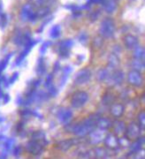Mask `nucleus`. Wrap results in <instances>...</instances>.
Instances as JSON below:
<instances>
[{
	"mask_svg": "<svg viewBox=\"0 0 145 159\" xmlns=\"http://www.w3.org/2000/svg\"><path fill=\"white\" fill-rule=\"evenodd\" d=\"M89 100V95L85 90L75 91L71 97L70 104L73 109H82L85 107Z\"/></svg>",
	"mask_w": 145,
	"mask_h": 159,
	"instance_id": "20e7f679",
	"label": "nucleus"
},
{
	"mask_svg": "<svg viewBox=\"0 0 145 159\" xmlns=\"http://www.w3.org/2000/svg\"><path fill=\"white\" fill-rule=\"evenodd\" d=\"M23 102H24V97L21 95L18 96L15 100V103L17 106H23Z\"/></svg>",
	"mask_w": 145,
	"mask_h": 159,
	"instance_id": "3c124183",
	"label": "nucleus"
},
{
	"mask_svg": "<svg viewBox=\"0 0 145 159\" xmlns=\"http://www.w3.org/2000/svg\"><path fill=\"white\" fill-rule=\"evenodd\" d=\"M131 66L132 69L134 70H138L140 72H143L145 68V63L143 60H138V59H134L131 62Z\"/></svg>",
	"mask_w": 145,
	"mask_h": 159,
	"instance_id": "4c0bfd02",
	"label": "nucleus"
},
{
	"mask_svg": "<svg viewBox=\"0 0 145 159\" xmlns=\"http://www.w3.org/2000/svg\"><path fill=\"white\" fill-rule=\"evenodd\" d=\"M53 20V16H50V15H49L48 17H46L45 19H44V20H43V22H42V24L40 25L39 29H38V30H37V33H42L44 30L45 27L49 24V23L51 21Z\"/></svg>",
	"mask_w": 145,
	"mask_h": 159,
	"instance_id": "a19ab883",
	"label": "nucleus"
},
{
	"mask_svg": "<svg viewBox=\"0 0 145 159\" xmlns=\"http://www.w3.org/2000/svg\"><path fill=\"white\" fill-rule=\"evenodd\" d=\"M100 14L101 13L99 10H95V11H91L89 15V20H90L91 22H95V21H96V20H98V18H99V16H100Z\"/></svg>",
	"mask_w": 145,
	"mask_h": 159,
	"instance_id": "c03bdc74",
	"label": "nucleus"
},
{
	"mask_svg": "<svg viewBox=\"0 0 145 159\" xmlns=\"http://www.w3.org/2000/svg\"><path fill=\"white\" fill-rule=\"evenodd\" d=\"M119 65H120L119 56L113 52L110 53L107 58V67L110 70H114V69H117Z\"/></svg>",
	"mask_w": 145,
	"mask_h": 159,
	"instance_id": "a878e982",
	"label": "nucleus"
},
{
	"mask_svg": "<svg viewBox=\"0 0 145 159\" xmlns=\"http://www.w3.org/2000/svg\"><path fill=\"white\" fill-rule=\"evenodd\" d=\"M99 117L100 115L98 113H92L83 119V120L75 124H67L65 125V128L67 132L72 133V134L78 138H85L96 128V124Z\"/></svg>",
	"mask_w": 145,
	"mask_h": 159,
	"instance_id": "f257e3e1",
	"label": "nucleus"
},
{
	"mask_svg": "<svg viewBox=\"0 0 145 159\" xmlns=\"http://www.w3.org/2000/svg\"><path fill=\"white\" fill-rule=\"evenodd\" d=\"M6 120V118L3 115V114H1L0 113V124H3L5 121Z\"/></svg>",
	"mask_w": 145,
	"mask_h": 159,
	"instance_id": "6e6d98bb",
	"label": "nucleus"
},
{
	"mask_svg": "<svg viewBox=\"0 0 145 159\" xmlns=\"http://www.w3.org/2000/svg\"><path fill=\"white\" fill-rule=\"evenodd\" d=\"M32 38L31 36V32L29 30H21V29H18L15 30L14 34L12 35V43L15 44L16 46L21 47L24 46V44Z\"/></svg>",
	"mask_w": 145,
	"mask_h": 159,
	"instance_id": "6e6552de",
	"label": "nucleus"
},
{
	"mask_svg": "<svg viewBox=\"0 0 145 159\" xmlns=\"http://www.w3.org/2000/svg\"><path fill=\"white\" fill-rule=\"evenodd\" d=\"M143 130L138 123L132 121L130 122L129 125H127L126 127V132H125V135L130 139L131 141H134L135 139H137L138 137L142 135V131Z\"/></svg>",
	"mask_w": 145,
	"mask_h": 159,
	"instance_id": "ddd939ff",
	"label": "nucleus"
},
{
	"mask_svg": "<svg viewBox=\"0 0 145 159\" xmlns=\"http://www.w3.org/2000/svg\"><path fill=\"white\" fill-rule=\"evenodd\" d=\"M92 79V72L89 67L79 70L73 77V84L76 86H82L88 84Z\"/></svg>",
	"mask_w": 145,
	"mask_h": 159,
	"instance_id": "0eeeda50",
	"label": "nucleus"
},
{
	"mask_svg": "<svg viewBox=\"0 0 145 159\" xmlns=\"http://www.w3.org/2000/svg\"><path fill=\"white\" fill-rule=\"evenodd\" d=\"M57 120L58 122L62 125H67L71 123L73 118V112L70 108L68 107H60L57 111L56 113Z\"/></svg>",
	"mask_w": 145,
	"mask_h": 159,
	"instance_id": "1a4fd4ad",
	"label": "nucleus"
},
{
	"mask_svg": "<svg viewBox=\"0 0 145 159\" xmlns=\"http://www.w3.org/2000/svg\"><path fill=\"white\" fill-rule=\"evenodd\" d=\"M112 122L111 121V119L106 118V117H101L100 116L98 120H97L96 128L107 132L110 128H112Z\"/></svg>",
	"mask_w": 145,
	"mask_h": 159,
	"instance_id": "bb28decb",
	"label": "nucleus"
},
{
	"mask_svg": "<svg viewBox=\"0 0 145 159\" xmlns=\"http://www.w3.org/2000/svg\"><path fill=\"white\" fill-rule=\"evenodd\" d=\"M103 44H104V38H102L101 36L95 37L93 40V45L96 48H100Z\"/></svg>",
	"mask_w": 145,
	"mask_h": 159,
	"instance_id": "de8ad7c7",
	"label": "nucleus"
},
{
	"mask_svg": "<svg viewBox=\"0 0 145 159\" xmlns=\"http://www.w3.org/2000/svg\"><path fill=\"white\" fill-rule=\"evenodd\" d=\"M1 101L3 102V104H5V105L7 104L8 102L11 101V97H10V95L7 94V93H5L3 97H2V99H1Z\"/></svg>",
	"mask_w": 145,
	"mask_h": 159,
	"instance_id": "8fccbe9b",
	"label": "nucleus"
},
{
	"mask_svg": "<svg viewBox=\"0 0 145 159\" xmlns=\"http://www.w3.org/2000/svg\"><path fill=\"white\" fill-rule=\"evenodd\" d=\"M44 146H43L40 142L29 140L25 144V150L28 154L32 157H40L44 152Z\"/></svg>",
	"mask_w": 145,
	"mask_h": 159,
	"instance_id": "9d476101",
	"label": "nucleus"
},
{
	"mask_svg": "<svg viewBox=\"0 0 145 159\" xmlns=\"http://www.w3.org/2000/svg\"><path fill=\"white\" fill-rule=\"evenodd\" d=\"M137 121H138V124L140 126L144 129L145 126V112L144 111H139V113L137 114Z\"/></svg>",
	"mask_w": 145,
	"mask_h": 159,
	"instance_id": "79ce46f5",
	"label": "nucleus"
},
{
	"mask_svg": "<svg viewBox=\"0 0 145 159\" xmlns=\"http://www.w3.org/2000/svg\"><path fill=\"white\" fill-rule=\"evenodd\" d=\"M61 65H60V63L58 62V61H57V62L54 63V65H53V72H52V74H58V72H60L61 71Z\"/></svg>",
	"mask_w": 145,
	"mask_h": 159,
	"instance_id": "09e8293b",
	"label": "nucleus"
},
{
	"mask_svg": "<svg viewBox=\"0 0 145 159\" xmlns=\"http://www.w3.org/2000/svg\"><path fill=\"white\" fill-rule=\"evenodd\" d=\"M13 55H14V52H10L6 56H5V57L0 61V75L3 74L4 71L6 70V67L8 66V65L10 64V61L13 57Z\"/></svg>",
	"mask_w": 145,
	"mask_h": 159,
	"instance_id": "473e14b6",
	"label": "nucleus"
},
{
	"mask_svg": "<svg viewBox=\"0 0 145 159\" xmlns=\"http://www.w3.org/2000/svg\"><path fill=\"white\" fill-rule=\"evenodd\" d=\"M116 25L111 17L105 18L100 23L99 26V34L104 39H112L115 35Z\"/></svg>",
	"mask_w": 145,
	"mask_h": 159,
	"instance_id": "f03ea898",
	"label": "nucleus"
},
{
	"mask_svg": "<svg viewBox=\"0 0 145 159\" xmlns=\"http://www.w3.org/2000/svg\"><path fill=\"white\" fill-rule=\"evenodd\" d=\"M19 76H20L19 72H14L13 74H12L11 76L8 78V83H9V86L13 85L17 80H18V79H19Z\"/></svg>",
	"mask_w": 145,
	"mask_h": 159,
	"instance_id": "49530a36",
	"label": "nucleus"
},
{
	"mask_svg": "<svg viewBox=\"0 0 145 159\" xmlns=\"http://www.w3.org/2000/svg\"><path fill=\"white\" fill-rule=\"evenodd\" d=\"M112 127L114 134H116L117 136H121L123 134H125L127 124L122 120H119L118 119L114 122H112Z\"/></svg>",
	"mask_w": 145,
	"mask_h": 159,
	"instance_id": "5701e85b",
	"label": "nucleus"
},
{
	"mask_svg": "<svg viewBox=\"0 0 145 159\" xmlns=\"http://www.w3.org/2000/svg\"><path fill=\"white\" fill-rule=\"evenodd\" d=\"M118 142H119V148L126 149V148H129V145L131 143V140L129 139L125 134H123L121 136H119Z\"/></svg>",
	"mask_w": 145,
	"mask_h": 159,
	"instance_id": "e433bc0d",
	"label": "nucleus"
},
{
	"mask_svg": "<svg viewBox=\"0 0 145 159\" xmlns=\"http://www.w3.org/2000/svg\"><path fill=\"white\" fill-rule=\"evenodd\" d=\"M31 139L40 142L43 146L46 147L49 144V140L47 139L46 134L43 130H35L31 134Z\"/></svg>",
	"mask_w": 145,
	"mask_h": 159,
	"instance_id": "4be33fe9",
	"label": "nucleus"
},
{
	"mask_svg": "<svg viewBox=\"0 0 145 159\" xmlns=\"http://www.w3.org/2000/svg\"><path fill=\"white\" fill-rule=\"evenodd\" d=\"M112 71V70H111ZM111 71L108 67H103V68H100L97 73H96V80L99 81V82H106L107 80L110 76V74H111Z\"/></svg>",
	"mask_w": 145,
	"mask_h": 159,
	"instance_id": "c85d7f7f",
	"label": "nucleus"
},
{
	"mask_svg": "<svg viewBox=\"0 0 145 159\" xmlns=\"http://www.w3.org/2000/svg\"><path fill=\"white\" fill-rule=\"evenodd\" d=\"M125 77L126 76H125V74L122 70L118 68L114 69V70L111 71L110 76L105 83H107L109 86H112V87H119L123 84Z\"/></svg>",
	"mask_w": 145,
	"mask_h": 159,
	"instance_id": "9b49d317",
	"label": "nucleus"
},
{
	"mask_svg": "<svg viewBox=\"0 0 145 159\" xmlns=\"http://www.w3.org/2000/svg\"><path fill=\"white\" fill-rule=\"evenodd\" d=\"M112 52L119 56V54L121 53V48H120V46L119 45L114 46V47H113V51H112Z\"/></svg>",
	"mask_w": 145,
	"mask_h": 159,
	"instance_id": "864d4df0",
	"label": "nucleus"
},
{
	"mask_svg": "<svg viewBox=\"0 0 145 159\" xmlns=\"http://www.w3.org/2000/svg\"><path fill=\"white\" fill-rule=\"evenodd\" d=\"M31 51H32V49L28 48L27 46H24L22 51H21V53H20V54L18 55V57H16V59H15V61H14V65H15L16 66H21L23 63L25 62L26 58L28 57V54H29V52Z\"/></svg>",
	"mask_w": 145,
	"mask_h": 159,
	"instance_id": "cd10ccee",
	"label": "nucleus"
},
{
	"mask_svg": "<svg viewBox=\"0 0 145 159\" xmlns=\"http://www.w3.org/2000/svg\"><path fill=\"white\" fill-rule=\"evenodd\" d=\"M79 144H80V140L78 139H72V138L64 139V140L58 141L55 143V148L60 152H67L72 147L77 146Z\"/></svg>",
	"mask_w": 145,
	"mask_h": 159,
	"instance_id": "f8f14e48",
	"label": "nucleus"
},
{
	"mask_svg": "<svg viewBox=\"0 0 145 159\" xmlns=\"http://www.w3.org/2000/svg\"><path fill=\"white\" fill-rule=\"evenodd\" d=\"M44 86L47 89L46 92L49 94L50 97H56L58 96L59 90L54 84V74L52 73L46 75V78L44 81Z\"/></svg>",
	"mask_w": 145,
	"mask_h": 159,
	"instance_id": "4468645a",
	"label": "nucleus"
},
{
	"mask_svg": "<svg viewBox=\"0 0 145 159\" xmlns=\"http://www.w3.org/2000/svg\"><path fill=\"white\" fill-rule=\"evenodd\" d=\"M127 81L129 85L134 88H142L144 83V78L142 72L131 69L127 74Z\"/></svg>",
	"mask_w": 145,
	"mask_h": 159,
	"instance_id": "423d86ee",
	"label": "nucleus"
},
{
	"mask_svg": "<svg viewBox=\"0 0 145 159\" xmlns=\"http://www.w3.org/2000/svg\"><path fill=\"white\" fill-rule=\"evenodd\" d=\"M74 45V41L72 39H65L60 41L57 46V52L61 59H67L70 57L71 51Z\"/></svg>",
	"mask_w": 145,
	"mask_h": 159,
	"instance_id": "39448f33",
	"label": "nucleus"
},
{
	"mask_svg": "<svg viewBox=\"0 0 145 159\" xmlns=\"http://www.w3.org/2000/svg\"><path fill=\"white\" fill-rule=\"evenodd\" d=\"M118 139H119V136L114 134L113 133L106 134L105 139H104V142H103L105 144V147L108 149H110V150H112L114 153H116L118 149L119 148Z\"/></svg>",
	"mask_w": 145,
	"mask_h": 159,
	"instance_id": "2eb2a0df",
	"label": "nucleus"
},
{
	"mask_svg": "<svg viewBox=\"0 0 145 159\" xmlns=\"http://www.w3.org/2000/svg\"><path fill=\"white\" fill-rule=\"evenodd\" d=\"M52 45V42L51 41H44L39 48V53L41 54V56H44L46 54V52L48 51L49 48Z\"/></svg>",
	"mask_w": 145,
	"mask_h": 159,
	"instance_id": "58836bf2",
	"label": "nucleus"
},
{
	"mask_svg": "<svg viewBox=\"0 0 145 159\" xmlns=\"http://www.w3.org/2000/svg\"><path fill=\"white\" fill-rule=\"evenodd\" d=\"M78 41L80 43H82V44H87V43H88V41H89V35L88 34L86 33V32H81L80 34L78 35Z\"/></svg>",
	"mask_w": 145,
	"mask_h": 159,
	"instance_id": "37998d69",
	"label": "nucleus"
},
{
	"mask_svg": "<svg viewBox=\"0 0 145 159\" xmlns=\"http://www.w3.org/2000/svg\"><path fill=\"white\" fill-rule=\"evenodd\" d=\"M47 72V63L44 56L38 57L35 66V74L38 77H43Z\"/></svg>",
	"mask_w": 145,
	"mask_h": 159,
	"instance_id": "412c9836",
	"label": "nucleus"
},
{
	"mask_svg": "<svg viewBox=\"0 0 145 159\" xmlns=\"http://www.w3.org/2000/svg\"><path fill=\"white\" fill-rule=\"evenodd\" d=\"M112 152H113L112 150H110L105 147V148L104 147H96L93 149V156L96 158H109V157H111Z\"/></svg>",
	"mask_w": 145,
	"mask_h": 159,
	"instance_id": "393cba45",
	"label": "nucleus"
},
{
	"mask_svg": "<svg viewBox=\"0 0 145 159\" xmlns=\"http://www.w3.org/2000/svg\"><path fill=\"white\" fill-rule=\"evenodd\" d=\"M105 0H87V3L92 5H102Z\"/></svg>",
	"mask_w": 145,
	"mask_h": 159,
	"instance_id": "603ef678",
	"label": "nucleus"
},
{
	"mask_svg": "<svg viewBox=\"0 0 145 159\" xmlns=\"http://www.w3.org/2000/svg\"><path fill=\"white\" fill-rule=\"evenodd\" d=\"M129 1H130V2H135L136 0H129Z\"/></svg>",
	"mask_w": 145,
	"mask_h": 159,
	"instance_id": "13d9d810",
	"label": "nucleus"
},
{
	"mask_svg": "<svg viewBox=\"0 0 145 159\" xmlns=\"http://www.w3.org/2000/svg\"><path fill=\"white\" fill-rule=\"evenodd\" d=\"M15 144V139L14 138H6L3 142V150L7 153L11 152L12 148L14 147Z\"/></svg>",
	"mask_w": 145,
	"mask_h": 159,
	"instance_id": "f704fd0d",
	"label": "nucleus"
},
{
	"mask_svg": "<svg viewBox=\"0 0 145 159\" xmlns=\"http://www.w3.org/2000/svg\"><path fill=\"white\" fill-rule=\"evenodd\" d=\"M55 0H29V3L35 7H40V6H50L53 5Z\"/></svg>",
	"mask_w": 145,
	"mask_h": 159,
	"instance_id": "72a5a7b5",
	"label": "nucleus"
},
{
	"mask_svg": "<svg viewBox=\"0 0 145 159\" xmlns=\"http://www.w3.org/2000/svg\"><path fill=\"white\" fill-rule=\"evenodd\" d=\"M36 14L38 16V19L44 20L46 17H48L51 13V7L50 6H40L37 7V9H35Z\"/></svg>",
	"mask_w": 145,
	"mask_h": 159,
	"instance_id": "c756f323",
	"label": "nucleus"
},
{
	"mask_svg": "<svg viewBox=\"0 0 145 159\" xmlns=\"http://www.w3.org/2000/svg\"><path fill=\"white\" fill-rule=\"evenodd\" d=\"M125 111H126L125 105L121 102H113L110 105L109 112L114 119H120L124 116Z\"/></svg>",
	"mask_w": 145,
	"mask_h": 159,
	"instance_id": "6ab92c4d",
	"label": "nucleus"
},
{
	"mask_svg": "<svg viewBox=\"0 0 145 159\" xmlns=\"http://www.w3.org/2000/svg\"><path fill=\"white\" fill-rule=\"evenodd\" d=\"M9 22V17H8V14L6 12H3L1 15H0V29L4 30L6 29V28L8 25Z\"/></svg>",
	"mask_w": 145,
	"mask_h": 159,
	"instance_id": "ea45409f",
	"label": "nucleus"
},
{
	"mask_svg": "<svg viewBox=\"0 0 145 159\" xmlns=\"http://www.w3.org/2000/svg\"><path fill=\"white\" fill-rule=\"evenodd\" d=\"M123 43L127 50L129 51H134L136 47L140 45L139 38L132 34H127L123 37Z\"/></svg>",
	"mask_w": 145,
	"mask_h": 159,
	"instance_id": "a211bd4d",
	"label": "nucleus"
},
{
	"mask_svg": "<svg viewBox=\"0 0 145 159\" xmlns=\"http://www.w3.org/2000/svg\"><path fill=\"white\" fill-rule=\"evenodd\" d=\"M5 12L4 11V3H3V0H0V15Z\"/></svg>",
	"mask_w": 145,
	"mask_h": 159,
	"instance_id": "5fc2aeb1",
	"label": "nucleus"
},
{
	"mask_svg": "<svg viewBox=\"0 0 145 159\" xmlns=\"http://www.w3.org/2000/svg\"><path fill=\"white\" fill-rule=\"evenodd\" d=\"M6 137L4 135V134H0V144L2 143V142H4V141L6 140Z\"/></svg>",
	"mask_w": 145,
	"mask_h": 159,
	"instance_id": "4d7b16f0",
	"label": "nucleus"
},
{
	"mask_svg": "<svg viewBox=\"0 0 145 159\" xmlns=\"http://www.w3.org/2000/svg\"><path fill=\"white\" fill-rule=\"evenodd\" d=\"M103 10L105 11L107 14H113L118 9L117 0H105L104 3L101 5Z\"/></svg>",
	"mask_w": 145,
	"mask_h": 159,
	"instance_id": "b1692460",
	"label": "nucleus"
},
{
	"mask_svg": "<svg viewBox=\"0 0 145 159\" xmlns=\"http://www.w3.org/2000/svg\"><path fill=\"white\" fill-rule=\"evenodd\" d=\"M62 34V27L59 24H55L54 26L51 27L50 30L49 35L52 40H56L61 36Z\"/></svg>",
	"mask_w": 145,
	"mask_h": 159,
	"instance_id": "7c9ffc66",
	"label": "nucleus"
},
{
	"mask_svg": "<svg viewBox=\"0 0 145 159\" xmlns=\"http://www.w3.org/2000/svg\"><path fill=\"white\" fill-rule=\"evenodd\" d=\"M20 19L22 22H30L32 24L36 23L39 20L35 6H32L30 3L24 4L21 6L20 11Z\"/></svg>",
	"mask_w": 145,
	"mask_h": 159,
	"instance_id": "7ed1b4c3",
	"label": "nucleus"
},
{
	"mask_svg": "<svg viewBox=\"0 0 145 159\" xmlns=\"http://www.w3.org/2000/svg\"><path fill=\"white\" fill-rule=\"evenodd\" d=\"M114 100H115V96L112 92H106L102 96L101 102H102L103 106H110L112 103H113Z\"/></svg>",
	"mask_w": 145,
	"mask_h": 159,
	"instance_id": "2f4dec72",
	"label": "nucleus"
},
{
	"mask_svg": "<svg viewBox=\"0 0 145 159\" xmlns=\"http://www.w3.org/2000/svg\"><path fill=\"white\" fill-rule=\"evenodd\" d=\"M12 154V156L14 157H21V155L22 154V148H21V146H14L12 149L11 150Z\"/></svg>",
	"mask_w": 145,
	"mask_h": 159,
	"instance_id": "a18cd8bd",
	"label": "nucleus"
},
{
	"mask_svg": "<svg viewBox=\"0 0 145 159\" xmlns=\"http://www.w3.org/2000/svg\"><path fill=\"white\" fill-rule=\"evenodd\" d=\"M105 131H103L98 129V128H96L95 130L92 131L87 137L89 139V142L91 145L96 146V145H99L100 143L104 142V139H105Z\"/></svg>",
	"mask_w": 145,
	"mask_h": 159,
	"instance_id": "f3484780",
	"label": "nucleus"
},
{
	"mask_svg": "<svg viewBox=\"0 0 145 159\" xmlns=\"http://www.w3.org/2000/svg\"><path fill=\"white\" fill-rule=\"evenodd\" d=\"M72 66H69V65H67V66H65L64 67H62L61 71L62 74L61 76H60V79H59V82H58V90H60L62 89L66 84H67V82L68 81V80H69V77H70V75L72 74Z\"/></svg>",
	"mask_w": 145,
	"mask_h": 159,
	"instance_id": "aec40b11",
	"label": "nucleus"
},
{
	"mask_svg": "<svg viewBox=\"0 0 145 159\" xmlns=\"http://www.w3.org/2000/svg\"><path fill=\"white\" fill-rule=\"evenodd\" d=\"M134 59H138V60H143L145 58V50L143 46L139 45L136 47L134 51Z\"/></svg>",
	"mask_w": 145,
	"mask_h": 159,
	"instance_id": "c9c22d12",
	"label": "nucleus"
},
{
	"mask_svg": "<svg viewBox=\"0 0 145 159\" xmlns=\"http://www.w3.org/2000/svg\"><path fill=\"white\" fill-rule=\"evenodd\" d=\"M145 138L143 135H141L129 145V155H140V153L144 148Z\"/></svg>",
	"mask_w": 145,
	"mask_h": 159,
	"instance_id": "dca6fc26",
	"label": "nucleus"
}]
</instances>
